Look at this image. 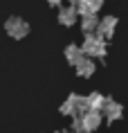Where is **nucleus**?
<instances>
[{
    "label": "nucleus",
    "mask_w": 128,
    "mask_h": 133,
    "mask_svg": "<svg viewBox=\"0 0 128 133\" xmlns=\"http://www.w3.org/2000/svg\"><path fill=\"white\" fill-rule=\"evenodd\" d=\"M85 111H88V108H85V99L79 97V95H70V97L61 104V115L74 117V115H81V113H85Z\"/></svg>",
    "instance_id": "obj_3"
},
{
    "label": "nucleus",
    "mask_w": 128,
    "mask_h": 133,
    "mask_svg": "<svg viewBox=\"0 0 128 133\" xmlns=\"http://www.w3.org/2000/svg\"><path fill=\"white\" fill-rule=\"evenodd\" d=\"M106 52H108V48H106V41H103L101 36H97V34L85 36L83 45H81V54L83 56H88V59L94 61V59H103Z\"/></svg>",
    "instance_id": "obj_1"
},
{
    "label": "nucleus",
    "mask_w": 128,
    "mask_h": 133,
    "mask_svg": "<svg viewBox=\"0 0 128 133\" xmlns=\"http://www.w3.org/2000/svg\"><path fill=\"white\" fill-rule=\"evenodd\" d=\"M101 113L106 115L108 122H115V119H119L121 117V104L119 102H115V99H106V104H103V108H101Z\"/></svg>",
    "instance_id": "obj_7"
},
{
    "label": "nucleus",
    "mask_w": 128,
    "mask_h": 133,
    "mask_svg": "<svg viewBox=\"0 0 128 133\" xmlns=\"http://www.w3.org/2000/svg\"><path fill=\"white\" fill-rule=\"evenodd\" d=\"M74 68H77V75H79V77H83V79L92 77L94 70H97L94 61H92V59H88V56H81V59L74 63Z\"/></svg>",
    "instance_id": "obj_6"
},
{
    "label": "nucleus",
    "mask_w": 128,
    "mask_h": 133,
    "mask_svg": "<svg viewBox=\"0 0 128 133\" xmlns=\"http://www.w3.org/2000/svg\"><path fill=\"white\" fill-rule=\"evenodd\" d=\"M79 117H81L83 133H97V129H99V124H101V113H97V111H85V113H81Z\"/></svg>",
    "instance_id": "obj_4"
},
{
    "label": "nucleus",
    "mask_w": 128,
    "mask_h": 133,
    "mask_svg": "<svg viewBox=\"0 0 128 133\" xmlns=\"http://www.w3.org/2000/svg\"><path fill=\"white\" fill-rule=\"evenodd\" d=\"M67 2H70L72 7H77V5H79V2H81V0H67Z\"/></svg>",
    "instance_id": "obj_13"
},
{
    "label": "nucleus",
    "mask_w": 128,
    "mask_h": 133,
    "mask_svg": "<svg viewBox=\"0 0 128 133\" xmlns=\"http://www.w3.org/2000/svg\"><path fill=\"white\" fill-rule=\"evenodd\" d=\"M83 99H85V108H88V111L101 113V108H103V104H106L108 97H103L101 92H90V95H88V97H83Z\"/></svg>",
    "instance_id": "obj_9"
},
{
    "label": "nucleus",
    "mask_w": 128,
    "mask_h": 133,
    "mask_svg": "<svg viewBox=\"0 0 128 133\" xmlns=\"http://www.w3.org/2000/svg\"><path fill=\"white\" fill-rule=\"evenodd\" d=\"M47 2H50L52 7H61V2H63V0H47Z\"/></svg>",
    "instance_id": "obj_12"
},
{
    "label": "nucleus",
    "mask_w": 128,
    "mask_h": 133,
    "mask_svg": "<svg viewBox=\"0 0 128 133\" xmlns=\"http://www.w3.org/2000/svg\"><path fill=\"white\" fill-rule=\"evenodd\" d=\"M5 32H7L11 38L20 41V38H25V36L29 34V23L22 21L20 16H11V18H7V23H5Z\"/></svg>",
    "instance_id": "obj_2"
},
{
    "label": "nucleus",
    "mask_w": 128,
    "mask_h": 133,
    "mask_svg": "<svg viewBox=\"0 0 128 133\" xmlns=\"http://www.w3.org/2000/svg\"><path fill=\"white\" fill-rule=\"evenodd\" d=\"M81 29H83L85 36H90L97 32V16H83V21H81Z\"/></svg>",
    "instance_id": "obj_11"
},
{
    "label": "nucleus",
    "mask_w": 128,
    "mask_h": 133,
    "mask_svg": "<svg viewBox=\"0 0 128 133\" xmlns=\"http://www.w3.org/2000/svg\"><path fill=\"white\" fill-rule=\"evenodd\" d=\"M115 27H117V18H115V16H103V18L97 23V32H94V34L101 36V38L106 41V38H112Z\"/></svg>",
    "instance_id": "obj_5"
},
{
    "label": "nucleus",
    "mask_w": 128,
    "mask_h": 133,
    "mask_svg": "<svg viewBox=\"0 0 128 133\" xmlns=\"http://www.w3.org/2000/svg\"><path fill=\"white\" fill-rule=\"evenodd\" d=\"M77 21H79V14H77V9L72 7V5H70V7H61V9H58V23H61V25L72 27Z\"/></svg>",
    "instance_id": "obj_8"
},
{
    "label": "nucleus",
    "mask_w": 128,
    "mask_h": 133,
    "mask_svg": "<svg viewBox=\"0 0 128 133\" xmlns=\"http://www.w3.org/2000/svg\"><path fill=\"white\" fill-rule=\"evenodd\" d=\"M81 56H83V54H81V48H79L77 43H70V45L65 48V59H67V63H72V65H74Z\"/></svg>",
    "instance_id": "obj_10"
}]
</instances>
